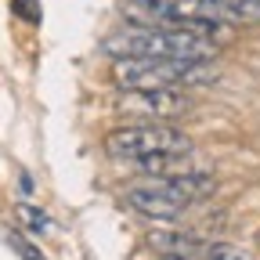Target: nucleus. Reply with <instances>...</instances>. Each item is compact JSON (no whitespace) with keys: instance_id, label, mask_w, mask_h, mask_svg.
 Listing matches in <instances>:
<instances>
[{"instance_id":"f03ea898","label":"nucleus","mask_w":260,"mask_h":260,"mask_svg":"<svg viewBox=\"0 0 260 260\" xmlns=\"http://www.w3.org/2000/svg\"><path fill=\"white\" fill-rule=\"evenodd\" d=\"M213 191V181L195 174V170H184V174H167V177H155L148 184H134L123 191V199L130 210H138L141 217L148 220H177L191 203L206 199Z\"/></svg>"},{"instance_id":"6e6552de","label":"nucleus","mask_w":260,"mask_h":260,"mask_svg":"<svg viewBox=\"0 0 260 260\" xmlns=\"http://www.w3.org/2000/svg\"><path fill=\"white\" fill-rule=\"evenodd\" d=\"M11 11L25 22H40V0H11Z\"/></svg>"},{"instance_id":"9d476101","label":"nucleus","mask_w":260,"mask_h":260,"mask_svg":"<svg viewBox=\"0 0 260 260\" xmlns=\"http://www.w3.org/2000/svg\"><path fill=\"white\" fill-rule=\"evenodd\" d=\"M162 260H195V256H162Z\"/></svg>"},{"instance_id":"7ed1b4c3","label":"nucleus","mask_w":260,"mask_h":260,"mask_svg":"<svg viewBox=\"0 0 260 260\" xmlns=\"http://www.w3.org/2000/svg\"><path fill=\"white\" fill-rule=\"evenodd\" d=\"M105 152L116 162H138V159H152V155H191L195 141L181 126H170L162 119H145V123L116 126L105 138Z\"/></svg>"},{"instance_id":"0eeeda50","label":"nucleus","mask_w":260,"mask_h":260,"mask_svg":"<svg viewBox=\"0 0 260 260\" xmlns=\"http://www.w3.org/2000/svg\"><path fill=\"white\" fill-rule=\"evenodd\" d=\"M18 217L25 220V228H29V232H37V235L51 232V220H47V213H40V210H32V206H18Z\"/></svg>"},{"instance_id":"423d86ee","label":"nucleus","mask_w":260,"mask_h":260,"mask_svg":"<svg viewBox=\"0 0 260 260\" xmlns=\"http://www.w3.org/2000/svg\"><path fill=\"white\" fill-rule=\"evenodd\" d=\"M148 246L155 253H162V256H195V260H199L206 239L195 235V232H152Z\"/></svg>"},{"instance_id":"1a4fd4ad","label":"nucleus","mask_w":260,"mask_h":260,"mask_svg":"<svg viewBox=\"0 0 260 260\" xmlns=\"http://www.w3.org/2000/svg\"><path fill=\"white\" fill-rule=\"evenodd\" d=\"M8 242H11V249H15L22 260H44V256H40L37 249H32V246H29V242H25L18 232H8Z\"/></svg>"},{"instance_id":"39448f33","label":"nucleus","mask_w":260,"mask_h":260,"mask_svg":"<svg viewBox=\"0 0 260 260\" xmlns=\"http://www.w3.org/2000/svg\"><path fill=\"white\" fill-rule=\"evenodd\" d=\"M188 94L174 87H138V90H123L116 109L126 116H141V119H174L188 112Z\"/></svg>"},{"instance_id":"f257e3e1","label":"nucleus","mask_w":260,"mask_h":260,"mask_svg":"<svg viewBox=\"0 0 260 260\" xmlns=\"http://www.w3.org/2000/svg\"><path fill=\"white\" fill-rule=\"evenodd\" d=\"M105 54L112 58H195L206 61L213 54V40L181 25H126L105 40Z\"/></svg>"},{"instance_id":"20e7f679","label":"nucleus","mask_w":260,"mask_h":260,"mask_svg":"<svg viewBox=\"0 0 260 260\" xmlns=\"http://www.w3.org/2000/svg\"><path fill=\"white\" fill-rule=\"evenodd\" d=\"M112 76H116V83L123 90L210 83V80H217V73H210V65L195 61V58H116Z\"/></svg>"}]
</instances>
